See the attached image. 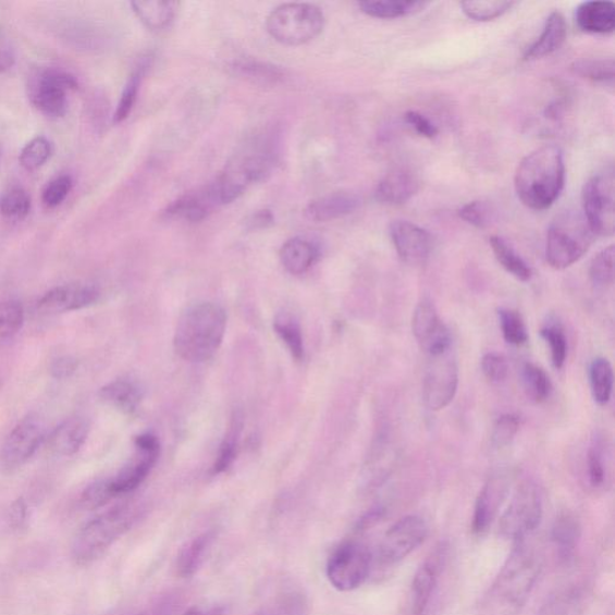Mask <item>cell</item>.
<instances>
[{
	"label": "cell",
	"instance_id": "obj_1",
	"mask_svg": "<svg viewBox=\"0 0 615 615\" xmlns=\"http://www.w3.org/2000/svg\"><path fill=\"white\" fill-rule=\"evenodd\" d=\"M541 570L542 558L538 549L527 540L516 542L487 595V607L494 615L516 614L526 605Z\"/></svg>",
	"mask_w": 615,
	"mask_h": 615
},
{
	"label": "cell",
	"instance_id": "obj_2",
	"mask_svg": "<svg viewBox=\"0 0 615 615\" xmlns=\"http://www.w3.org/2000/svg\"><path fill=\"white\" fill-rule=\"evenodd\" d=\"M565 161L558 146L540 147L520 161L515 188L521 204L544 211L554 205L564 189Z\"/></svg>",
	"mask_w": 615,
	"mask_h": 615
},
{
	"label": "cell",
	"instance_id": "obj_3",
	"mask_svg": "<svg viewBox=\"0 0 615 615\" xmlns=\"http://www.w3.org/2000/svg\"><path fill=\"white\" fill-rule=\"evenodd\" d=\"M275 161L273 142L269 137H258L246 145L232 159L225 170L205 192L213 207L234 202L251 184L270 175Z\"/></svg>",
	"mask_w": 615,
	"mask_h": 615
},
{
	"label": "cell",
	"instance_id": "obj_4",
	"mask_svg": "<svg viewBox=\"0 0 615 615\" xmlns=\"http://www.w3.org/2000/svg\"><path fill=\"white\" fill-rule=\"evenodd\" d=\"M226 312L212 302L190 306L181 316L173 346L185 361L201 364L211 359L226 332Z\"/></svg>",
	"mask_w": 615,
	"mask_h": 615
},
{
	"label": "cell",
	"instance_id": "obj_5",
	"mask_svg": "<svg viewBox=\"0 0 615 615\" xmlns=\"http://www.w3.org/2000/svg\"><path fill=\"white\" fill-rule=\"evenodd\" d=\"M143 514L140 503L127 502L93 518L77 532L72 554L78 565L96 562L111 545L130 531Z\"/></svg>",
	"mask_w": 615,
	"mask_h": 615
},
{
	"label": "cell",
	"instance_id": "obj_6",
	"mask_svg": "<svg viewBox=\"0 0 615 615\" xmlns=\"http://www.w3.org/2000/svg\"><path fill=\"white\" fill-rule=\"evenodd\" d=\"M595 237L583 214L563 212L549 229L545 259L553 269L565 270L585 257Z\"/></svg>",
	"mask_w": 615,
	"mask_h": 615
},
{
	"label": "cell",
	"instance_id": "obj_7",
	"mask_svg": "<svg viewBox=\"0 0 615 615\" xmlns=\"http://www.w3.org/2000/svg\"><path fill=\"white\" fill-rule=\"evenodd\" d=\"M266 27L278 42L286 46L305 45L320 36L324 28V15L317 5L283 4L267 17Z\"/></svg>",
	"mask_w": 615,
	"mask_h": 615
},
{
	"label": "cell",
	"instance_id": "obj_8",
	"mask_svg": "<svg viewBox=\"0 0 615 615\" xmlns=\"http://www.w3.org/2000/svg\"><path fill=\"white\" fill-rule=\"evenodd\" d=\"M542 516L543 502L539 485L532 480H524L511 497L499 531L505 539L526 541L540 527Z\"/></svg>",
	"mask_w": 615,
	"mask_h": 615
},
{
	"label": "cell",
	"instance_id": "obj_9",
	"mask_svg": "<svg viewBox=\"0 0 615 615\" xmlns=\"http://www.w3.org/2000/svg\"><path fill=\"white\" fill-rule=\"evenodd\" d=\"M459 385V367L454 346L427 356L422 396L429 410L440 411L455 399Z\"/></svg>",
	"mask_w": 615,
	"mask_h": 615
},
{
	"label": "cell",
	"instance_id": "obj_10",
	"mask_svg": "<svg viewBox=\"0 0 615 615\" xmlns=\"http://www.w3.org/2000/svg\"><path fill=\"white\" fill-rule=\"evenodd\" d=\"M78 88L71 73L56 67H41L29 81V98L46 118L58 120L67 112V91Z\"/></svg>",
	"mask_w": 615,
	"mask_h": 615
},
{
	"label": "cell",
	"instance_id": "obj_11",
	"mask_svg": "<svg viewBox=\"0 0 615 615\" xmlns=\"http://www.w3.org/2000/svg\"><path fill=\"white\" fill-rule=\"evenodd\" d=\"M373 565V554L362 542L347 541L330 555L327 576L332 587L340 591H353L368 579Z\"/></svg>",
	"mask_w": 615,
	"mask_h": 615
},
{
	"label": "cell",
	"instance_id": "obj_12",
	"mask_svg": "<svg viewBox=\"0 0 615 615\" xmlns=\"http://www.w3.org/2000/svg\"><path fill=\"white\" fill-rule=\"evenodd\" d=\"M585 218L595 236L614 234V172L606 169L585 184L582 192Z\"/></svg>",
	"mask_w": 615,
	"mask_h": 615
},
{
	"label": "cell",
	"instance_id": "obj_13",
	"mask_svg": "<svg viewBox=\"0 0 615 615\" xmlns=\"http://www.w3.org/2000/svg\"><path fill=\"white\" fill-rule=\"evenodd\" d=\"M46 429L39 416L29 415L10 432L0 447V469L14 471L34 456L45 443Z\"/></svg>",
	"mask_w": 615,
	"mask_h": 615
},
{
	"label": "cell",
	"instance_id": "obj_14",
	"mask_svg": "<svg viewBox=\"0 0 615 615\" xmlns=\"http://www.w3.org/2000/svg\"><path fill=\"white\" fill-rule=\"evenodd\" d=\"M428 537L426 520L416 515L403 517L385 533L379 544L382 564H397L420 548Z\"/></svg>",
	"mask_w": 615,
	"mask_h": 615
},
{
	"label": "cell",
	"instance_id": "obj_15",
	"mask_svg": "<svg viewBox=\"0 0 615 615\" xmlns=\"http://www.w3.org/2000/svg\"><path fill=\"white\" fill-rule=\"evenodd\" d=\"M136 456L111 480L114 496L130 494L140 487L153 470L159 458L160 444L153 434L146 433L135 439Z\"/></svg>",
	"mask_w": 615,
	"mask_h": 615
},
{
	"label": "cell",
	"instance_id": "obj_16",
	"mask_svg": "<svg viewBox=\"0 0 615 615\" xmlns=\"http://www.w3.org/2000/svg\"><path fill=\"white\" fill-rule=\"evenodd\" d=\"M513 482L514 473L508 469H499L485 481L475 503L472 516L475 533L483 536L490 530L509 494Z\"/></svg>",
	"mask_w": 615,
	"mask_h": 615
},
{
	"label": "cell",
	"instance_id": "obj_17",
	"mask_svg": "<svg viewBox=\"0 0 615 615\" xmlns=\"http://www.w3.org/2000/svg\"><path fill=\"white\" fill-rule=\"evenodd\" d=\"M411 329L417 344L427 356L443 353L454 346L450 330L429 298H423L416 306Z\"/></svg>",
	"mask_w": 615,
	"mask_h": 615
},
{
	"label": "cell",
	"instance_id": "obj_18",
	"mask_svg": "<svg viewBox=\"0 0 615 615\" xmlns=\"http://www.w3.org/2000/svg\"><path fill=\"white\" fill-rule=\"evenodd\" d=\"M390 236L399 258L408 265L420 266L427 262L433 250V237L419 225L394 220L390 225Z\"/></svg>",
	"mask_w": 615,
	"mask_h": 615
},
{
	"label": "cell",
	"instance_id": "obj_19",
	"mask_svg": "<svg viewBox=\"0 0 615 615\" xmlns=\"http://www.w3.org/2000/svg\"><path fill=\"white\" fill-rule=\"evenodd\" d=\"M99 290L89 284H67L53 287L38 302L44 315H63L95 305L99 299Z\"/></svg>",
	"mask_w": 615,
	"mask_h": 615
},
{
	"label": "cell",
	"instance_id": "obj_20",
	"mask_svg": "<svg viewBox=\"0 0 615 615\" xmlns=\"http://www.w3.org/2000/svg\"><path fill=\"white\" fill-rule=\"evenodd\" d=\"M419 188V180L411 171L396 169L379 182L376 197L381 204L397 206L408 202Z\"/></svg>",
	"mask_w": 615,
	"mask_h": 615
},
{
	"label": "cell",
	"instance_id": "obj_21",
	"mask_svg": "<svg viewBox=\"0 0 615 615\" xmlns=\"http://www.w3.org/2000/svg\"><path fill=\"white\" fill-rule=\"evenodd\" d=\"M362 201L352 193H334L319 197L306 208V217L312 222L323 223L349 216L358 210Z\"/></svg>",
	"mask_w": 615,
	"mask_h": 615
},
{
	"label": "cell",
	"instance_id": "obj_22",
	"mask_svg": "<svg viewBox=\"0 0 615 615\" xmlns=\"http://www.w3.org/2000/svg\"><path fill=\"white\" fill-rule=\"evenodd\" d=\"M88 433V422L83 417H72L58 426L46 440L53 454L71 457L85 445Z\"/></svg>",
	"mask_w": 615,
	"mask_h": 615
},
{
	"label": "cell",
	"instance_id": "obj_23",
	"mask_svg": "<svg viewBox=\"0 0 615 615\" xmlns=\"http://www.w3.org/2000/svg\"><path fill=\"white\" fill-rule=\"evenodd\" d=\"M436 554L416 571L411 585V615H423L438 585L441 563Z\"/></svg>",
	"mask_w": 615,
	"mask_h": 615
},
{
	"label": "cell",
	"instance_id": "obj_24",
	"mask_svg": "<svg viewBox=\"0 0 615 615\" xmlns=\"http://www.w3.org/2000/svg\"><path fill=\"white\" fill-rule=\"evenodd\" d=\"M577 26L590 34H611L615 28V7L612 2L591 0L576 9Z\"/></svg>",
	"mask_w": 615,
	"mask_h": 615
},
{
	"label": "cell",
	"instance_id": "obj_25",
	"mask_svg": "<svg viewBox=\"0 0 615 615\" xmlns=\"http://www.w3.org/2000/svg\"><path fill=\"white\" fill-rule=\"evenodd\" d=\"M567 34L566 20L559 11L553 13L545 20L543 30L539 39L533 42L525 54V61H536L558 51Z\"/></svg>",
	"mask_w": 615,
	"mask_h": 615
},
{
	"label": "cell",
	"instance_id": "obj_26",
	"mask_svg": "<svg viewBox=\"0 0 615 615\" xmlns=\"http://www.w3.org/2000/svg\"><path fill=\"white\" fill-rule=\"evenodd\" d=\"M319 258L320 250L315 243L300 237L288 239L281 250L284 269L295 275L306 273Z\"/></svg>",
	"mask_w": 615,
	"mask_h": 615
},
{
	"label": "cell",
	"instance_id": "obj_27",
	"mask_svg": "<svg viewBox=\"0 0 615 615\" xmlns=\"http://www.w3.org/2000/svg\"><path fill=\"white\" fill-rule=\"evenodd\" d=\"M580 525L578 519L571 514H562L556 517L552 527L551 538L556 551V555L563 562L573 559L579 539Z\"/></svg>",
	"mask_w": 615,
	"mask_h": 615
},
{
	"label": "cell",
	"instance_id": "obj_28",
	"mask_svg": "<svg viewBox=\"0 0 615 615\" xmlns=\"http://www.w3.org/2000/svg\"><path fill=\"white\" fill-rule=\"evenodd\" d=\"M99 396L103 402L109 403L125 414H133L137 410L143 401V391L135 382L120 379L103 386Z\"/></svg>",
	"mask_w": 615,
	"mask_h": 615
},
{
	"label": "cell",
	"instance_id": "obj_29",
	"mask_svg": "<svg viewBox=\"0 0 615 615\" xmlns=\"http://www.w3.org/2000/svg\"><path fill=\"white\" fill-rule=\"evenodd\" d=\"M213 206L208 200L205 190L184 195L175 202H172L165 216L170 219L184 220L188 223L201 222L213 210Z\"/></svg>",
	"mask_w": 615,
	"mask_h": 615
},
{
	"label": "cell",
	"instance_id": "obj_30",
	"mask_svg": "<svg viewBox=\"0 0 615 615\" xmlns=\"http://www.w3.org/2000/svg\"><path fill=\"white\" fill-rule=\"evenodd\" d=\"M213 540L214 533L205 532L185 543L177 558V573L181 577L189 578L199 571Z\"/></svg>",
	"mask_w": 615,
	"mask_h": 615
},
{
	"label": "cell",
	"instance_id": "obj_31",
	"mask_svg": "<svg viewBox=\"0 0 615 615\" xmlns=\"http://www.w3.org/2000/svg\"><path fill=\"white\" fill-rule=\"evenodd\" d=\"M132 8L138 20L153 32L167 29L176 16V3L172 2H158V0L133 2Z\"/></svg>",
	"mask_w": 615,
	"mask_h": 615
},
{
	"label": "cell",
	"instance_id": "obj_32",
	"mask_svg": "<svg viewBox=\"0 0 615 615\" xmlns=\"http://www.w3.org/2000/svg\"><path fill=\"white\" fill-rule=\"evenodd\" d=\"M491 247L499 263L506 272L514 275L520 282H529L532 276L530 266L524 258L501 236H493L490 239Z\"/></svg>",
	"mask_w": 615,
	"mask_h": 615
},
{
	"label": "cell",
	"instance_id": "obj_33",
	"mask_svg": "<svg viewBox=\"0 0 615 615\" xmlns=\"http://www.w3.org/2000/svg\"><path fill=\"white\" fill-rule=\"evenodd\" d=\"M589 381L594 401L601 406L607 405L612 398L614 384L613 367L607 358L594 359L589 368Z\"/></svg>",
	"mask_w": 615,
	"mask_h": 615
},
{
	"label": "cell",
	"instance_id": "obj_34",
	"mask_svg": "<svg viewBox=\"0 0 615 615\" xmlns=\"http://www.w3.org/2000/svg\"><path fill=\"white\" fill-rule=\"evenodd\" d=\"M238 75L251 81L253 84L275 86L285 78V72L280 66L257 60H239L234 64Z\"/></svg>",
	"mask_w": 615,
	"mask_h": 615
},
{
	"label": "cell",
	"instance_id": "obj_35",
	"mask_svg": "<svg viewBox=\"0 0 615 615\" xmlns=\"http://www.w3.org/2000/svg\"><path fill=\"white\" fill-rule=\"evenodd\" d=\"M362 13L370 17L390 20L410 16L420 13L428 3L425 2H394V0H384V2H362L358 4Z\"/></svg>",
	"mask_w": 615,
	"mask_h": 615
},
{
	"label": "cell",
	"instance_id": "obj_36",
	"mask_svg": "<svg viewBox=\"0 0 615 615\" xmlns=\"http://www.w3.org/2000/svg\"><path fill=\"white\" fill-rule=\"evenodd\" d=\"M521 381L527 396L533 403H544L551 397L553 385L545 371L536 364L527 362L521 368Z\"/></svg>",
	"mask_w": 615,
	"mask_h": 615
},
{
	"label": "cell",
	"instance_id": "obj_37",
	"mask_svg": "<svg viewBox=\"0 0 615 615\" xmlns=\"http://www.w3.org/2000/svg\"><path fill=\"white\" fill-rule=\"evenodd\" d=\"M607 443L596 435L591 440L587 454L588 480L591 487L600 489L607 479Z\"/></svg>",
	"mask_w": 615,
	"mask_h": 615
},
{
	"label": "cell",
	"instance_id": "obj_38",
	"mask_svg": "<svg viewBox=\"0 0 615 615\" xmlns=\"http://www.w3.org/2000/svg\"><path fill=\"white\" fill-rule=\"evenodd\" d=\"M274 330L283 343L286 345L290 354L293 355L297 361L305 357V343L304 336L298 321L290 316L288 312H281L274 320Z\"/></svg>",
	"mask_w": 615,
	"mask_h": 615
},
{
	"label": "cell",
	"instance_id": "obj_39",
	"mask_svg": "<svg viewBox=\"0 0 615 615\" xmlns=\"http://www.w3.org/2000/svg\"><path fill=\"white\" fill-rule=\"evenodd\" d=\"M25 323V309L17 299L0 300V342L13 340Z\"/></svg>",
	"mask_w": 615,
	"mask_h": 615
},
{
	"label": "cell",
	"instance_id": "obj_40",
	"mask_svg": "<svg viewBox=\"0 0 615 615\" xmlns=\"http://www.w3.org/2000/svg\"><path fill=\"white\" fill-rule=\"evenodd\" d=\"M32 200L29 194L13 185L0 194V213L11 219H25L30 212Z\"/></svg>",
	"mask_w": 615,
	"mask_h": 615
},
{
	"label": "cell",
	"instance_id": "obj_41",
	"mask_svg": "<svg viewBox=\"0 0 615 615\" xmlns=\"http://www.w3.org/2000/svg\"><path fill=\"white\" fill-rule=\"evenodd\" d=\"M504 340L509 345H525L529 340L527 324L517 310L502 308L497 311Z\"/></svg>",
	"mask_w": 615,
	"mask_h": 615
},
{
	"label": "cell",
	"instance_id": "obj_42",
	"mask_svg": "<svg viewBox=\"0 0 615 615\" xmlns=\"http://www.w3.org/2000/svg\"><path fill=\"white\" fill-rule=\"evenodd\" d=\"M514 5V2H505V0H476V2L471 0V2L460 3L463 13L469 19L479 22L493 21L501 17Z\"/></svg>",
	"mask_w": 615,
	"mask_h": 615
},
{
	"label": "cell",
	"instance_id": "obj_43",
	"mask_svg": "<svg viewBox=\"0 0 615 615\" xmlns=\"http://www.w3.org/2000/svg\"><path fill=\"white\" fill-rule=\"evenodd\" d=\"M52 152L53 146L49 138L38 136L21 150L20 164L27 171H36L49 161Z\"/></svg>",
	"mask_w": 615,
	"mask_h": 615
},
{
	"label": "cell",
	"instance_id": "obj_44",
	"mask_svg": "<svg viewBox=\"0 0 615 615\" xmlns=\"http://www.w3.org/2000/svg\"><path fill=\"white\" fill-rule=\"evenodd\" d=\"M582 610V593L568 589L553 596L537 615H578Z\"/></svg>",
	"mask_w": 615,
	"mask_h": 615
},
{
	"label": "cell",
	"instance_id": "obj_45",
	"mask_svg": "<svg viewBox=\"0 0 615 615\" xmlns=\"http://www.w3.org/2000/svg\"><path fill=\"white\" fill-rule=\"evenodd\" d=\"M543 341L550 346L554 368L562 369L567 358V339L559 323H545L540 332Z\"/></svg>",
	"mask_w": 615,
	"mask_h": 615
},
{
	"label": "cell",
	"instance_id": "obj_46",
	"mask_svg": "<svg viewBox=\"0 0 615 615\" xmlns=\"http://www.w3.org/2000/svg\"><path fill=\"white\" fill-rule=\"evenodd\" d=\"M146 64H142L136 69L123 89L118 110H115L113 115L114 123H122L132 113L135 102L137 100L138 90H140V86L143 83V78L145 75Z\"/></svg>",
	"mask_w": 615,
	"mask_h": 615
},
{
	"label": "cell",
	"instance_id": "obj_47",
	"mask_svg": "<svg viewBox=\"0 0 615 615\" xmlns=\"http://www.w3.org/2000/svg\"><path fill=\"white\" fill-rule=\"evenodd\" d=\"M242 421L238 416L229 429V432L219 448V454L213 466V473H222L231 467L237 456Z\"/></svg>",
	"mask_w": 615,
	"mask_h": 615
},
{
	"label": "cell",
	"instance_id": "obj_48",
	"mask_svg": "<svg viewBox=\"0 0 615 615\" xmlns=\"http://www.w3.org/2000/svg\"><path fill=\"white\" fill-rule=\"evenodd\" d=\"M573 72L594 83L613 84L614 60H580L573 64Z\"/></svg>",
	"mask_w": 615,
	"mask_h": 615
},
{
	"label": "cell",
	"instance_id": "obj_49",
	"mask_svg": "<svg viewBox=\"0 0 615 615\" xmlns=\"http://www.w3.org/2000/svg\"><path fill=\"white\" fill-rule=\"evenodd\" d=\"M591 283L599 288L611 286L614 282V246L601 250L591 261L589 269Z\"/></svg>",
	"mask_w": 615,
	"mask_h": 615
},
{
	"label": "cell",
	"instance_id": "obj_50",
	"mask_svg": "<svg viewBox=\"0 0 615 615\" xmlns=\"http://www.w3.org/2000/svg\"><path fill=\"white\" fill-rule=\"evenodd\" d=\"M520 428V417L515 414H505L496 420L493 434L492 444L496 448H504L513 444Z\"/></svg>",
	"mask_w": 615,
	"mask_h": 615
},
{
	"label": "cell",
	"instance_id": "obj_51",
	"mask_svg": "<svg viewBox=\"0 0 615 615\" xmlns=\"http://www.w3.org/2000/svg\"><path fill=\"white\" fill-rule=\"evenodd\" d=\"M458 216L464 222L478 227H489L494 220V211L489 202L471 201L464 205L458 211Z\"/></svg>",
	"mask_w": 615,
	"mask_h": 615
},
{
	"label": "cell",
	"instance_id": "obj_52",
	"mask_svg": "<svg viewBox=\"0 0 615 615\" xmlns=\"http://www.w3.org/2000/svg\"><path fill=\"white\" fill-rule=\"evenodd\" d=\"M115 497L111 489V480H100L91 483L81 495L79 503L85 509H98L109 504Z\"/></svg>",
	"mask_w": 615,
	"mask_h": 615
},
{
	"label": "cell",
	"instance_id": "obj_53",
	"mask_svg": "<svg viewBox=\"0 0 615 615\" xmlns=\"http://www.w3.org/2000/svg\"><path fill=\"white\" fill-rule=\"evenodd\" d=\"M72 189L73 180L71 176H58L46 184L42 192V202L48 208H56L66 199Z\"/></svg>",
	"mask_w": 615,
	"mask_h": 615
},
{
	"label": "cell",
	"instance_id": "obj_54",
	"mask_svg": "<svg viewBox=\"0 0 615 615\" xmlns=\"http://www.w3.org/2000/svg\"><path fill=\"white\" fill-rule=\"evenodd\" d=\"M481 369L487 380L492 384H501L508 376V364L506 358L495 353L485 354L482 357Z\"/></svg>",
	"mask_w": 615,
	"mask_h": 615
},
{
	"label": "cell",
	"instance_id": "obj_55",
	"mask_svg": "<svg viewBox=\"0 0 615 615\" xmlns=\"http://www.w3.org/2000/svg\"><path fill=\"white\" fill-rule=\"evenodd\" d=\"M405 122L413 126L417 134L426 138H431V140L439 134L438 127L420 112H406Z\"/></svg>",
	"mask_w": 615,
	"mask_h": 615
},
{
	"label": "cell",
	"instance_id": "obj_56",
	"mask_svg": "<svg viewBox=\"0 0 615 615\" xmlns=\"http://www.w3.org/2000/svg\"><path fill=\"white\" fill-rule=\"evenodd\" d=\"M16 63V52L13 41L4 29L0 28V74L8 73Z\"/></svg>",
	"mask_w": 615,
	"mask_h": 615
},
{
	"label": "cell",
	"instance_id": "obj_57",
	"mask_svg": "<svg viewBox=\"0 0 615 615\" xmlns=\"http://www.w3.org/2000/svg\"><path fill=\"white\" fill-rule=\"evenodd\" d=\"M29 511L28 505L23 499H17V501L11 505L9 511V524L10 527L16 531L26 529L28 526Z\"/></svg>",
	"mask_w": 615,
	"mask_h": 615
},
{
	"label": "cell",
	"instance_id": "obj_58",
	"mask_svg": "<svg viewBox=\"0 0 615 615\" xmlns=\"http://www.w3.org/2000/svg\"><path fill=\"white\" fill-rule=\"evenodd\" d=\"M78 368L77 359L72 356H62L54 359L51 365V376L57 380L69 379L75 374Z\"/></svg>",
	"mask_w": 615,
	"mask_h": 615
},
{
	"label": "cell",
	"instance_id": "obj_59",
	"mask_svg": "<svg viewBox=\"0 0 615 615\" xmlns=\"http://www.w3.org/2000/svg\"><path fill=\"white\" fill-rule=\"evenodd\" d=\"M274 222V217L270 211H260L251 216L248 220V226L254 229H266Z\"/></svg>",
	"mask_w": 615,
	"mask_h": 615
},
{
	"label": "cell",
	"instance_id": "obj_60",
	"mask_svg": "<svg viewBox=\"0 0 615 615\" xmlns=\"http://www.w3.org/2000/svg\"><path fill=\"white\" fill-rule=\"evenodd\" d=\"M184 615H205L200 608L190 607Z\"/></svg>",
	"mask_w": 615,
	"mask_h": 615
},
{
	"label": "cell",
	"instance_id": "obj_61",
	"mask_svg": "<svg viewBox=\"0 0 615 615\" xmlns=\"http://www.w3.org/2000/svg\"><path fill=\"white\" fill-rule=\"evenodd\" d=\"M257 615H278V614H275V613L272 612V611H265V612L258 613Z\"/></svg>",
	"mask_w": 615,
	"mask_h": 615
}]
</instances>
